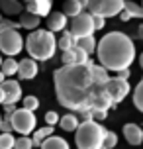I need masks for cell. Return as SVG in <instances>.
<instances>
[{
    "label": "cell",
    "instance_id": "cell-1",
    "mask_svg": "<svg viewBox=\"0 0 143 149\" xmlns=\"http://www.w3.org/2000/svg\"><path fill=\"white\" fill-rule=\"evenodd\" d=\"M90 63L84 65H63L53 73L55 94L63 108L73 112L83 110H110L112 98L106 94L104 84L94 81Z\"/></svg>",
    "mask_w": 143,
    "mask_h": 149
},
{
    "label": "cell",
    "instance_id": "cell-14",
    "mask_svg": "<svg viewBox=\"0 0 143 149\" xmlns=\"http://www.w3.org/2000/svg\"><path fill=\"white\" fill-rule=\"evenodd\" d=\"M67 28V16L63 14V12H49L47 14V30L49 31H63Z\"/></svg>",
    "mask_w": 143,
    "mask_h": 149
},
{
    "label": "cell",
    "instance_id": "cell-28",
    "mask_svg": "<svg viewBox=\"0 0 143 149\" xmlns=\"http://www.w3.org/2000/svg\"><path fill=\"white\" fill-rule=\"evenodd\" d=\"M14 141L16 137L10 134H4V132H0V149H14Z\"/></svg>",
    "mask_w": 143,
    "mask_h": 149
},
{
    "label": "cell",
    "instance_id": "cell-8",
    "mask_svg": "<svg viewBox=\"0 0 143 149\" xmlns=\"http://www.w3.org/2000/svg\"><path fill=\"white\" fill-rule=\"evenodd\" d=\"M104 90L106 94L112 98V104H120L124 98L129 94V90H131V86H129L128 81H124V79H118V77H114V79H108V81L104 82Z\"/></svg>",
    "mask_w": 143,
    "mask_h": 149
},
{
    "label": "cell",
    "instance_id": "cell-18",
    "mask_svg": "<svg viewBox=\"0 0 143 149\" xmlns=\"http://www.w3.org/2000/svg\"><path fill=\"white\" fill-rule=\"evenodd\" d=\"M0 10L8 16L14 14H22L24 10V2L22 0H0Z\"/></svg>",
    "mask_w": 143,
    "mask_h": 149
},
{
    "label": "cell",
    "instance_id": "cell-24",
    "mask_svg": "<svg viewBox=\"0 0 143 149\" xmlns=\"http://www.w3.org/2000/svg\"><path fill=\"white\" fill-rule=\"evenodd\" d=\"M71 51H73V59H75V65H84V63H88V61H90V55L84 51L83 47H78V45L71 47Z\"/></svg>",
    "mask_w": 143,
    "mask_h": 149
},
{
    "label": "cell",
    "instance_id": "cell-37",
    "mask_svg": "<svg viewBox=\"0 0 143 149\" xmlns=\"http://www.w3.org/2000/svg\"><path fill=\"white\" fill-rule=\"evenodd\" d=\"M118 16H120V20H121V22H129V20H131V16H129L128 10H121V12H120Z\"/></svg>",
    "mask_w": 143,
    "mask_h": 149
},
{
    "label": "cell",
    "instance_id": "cell-13",
    "mask_svg": "<svg viewBox=\"0 0 143 149\" xmlns=\"http://www.w3.org/2000/svg\"><path fill=\"white\" fill-rule=\"evenodd\" d=\"M124 137L129 145H141L143 143V130L137 124H126L124 126Z\"/></svg>",
    "mask_w": 143,
    "mask_h": 149
},
{
    "label": "cell",
    "instance_id": "cell-32",
    "mask_svg": "<svg viewBox=\"0 0 143 149\" xmlns=\"http://www.w3.org/2000/svg\"><path fill=\"white\" fill-rule=\"evenodd\" d=\"M45 124H47V126H55V124H59V114L53 112V110H49L45 114Z\"/></svg>",
    "mask_w": 143,
    "mask_h": 149
},
{
    "label": "cell",
    "instance_id": "cell-22",
    "mask_svg": "<svg viewBox=\"0 0 143 149\" xmlns=\"http://www.w3.org/2000/svg\"><path fill=\"white\" fill-rule=\"evenodd\" d=\"M90 71H92V77H94V81L100 82V84H104V82L110 79L108 71H106L102 65H94V63H90Z\"/></svg>",
    "mask_w": 143,
    "mask_h": 149
},
{
    "label": "cell",
    "instance_id": "cell-20",
    "mask_svg": "<svg viewBox=\"0 0 143 149\" xmlns=\"http://www.w3.org/2000/svg\"><path fill=\"white\" fill-rule=\"evenodd\" d=\"M0 71L4 73V77H14L18 73V61L14 57H6V59H2L0 63Z\"/></svg>",
    "mask_w": 143,
    "mask_h": 149
},
{
    "label": "cell",
    "instance_id": "cell-11",
    "mask_svg": "<svg viewBox=\"0 0 143 149\" xmlns=\"http://www.w3.org/2000/svg\"><path fill=\"white\" fill-rule=\"evenodd\" d=\"M37 61L31 59V57H28V59H22L20 63H18V77L20 79H24V81H31V79H35L37 77Z\"/></svg>",
    "mask_w": 143,
    "mask_h": 149
},
{
    "label": "cell",
    "instance_id": "cell-6",
    "mask_svg": "<svg viewBox=\"0 0 143 149\" xmlns=\"http://www.w3.org/2000/svg\"><path fill=\"white\" fill-rule=\"evenodd\" d=\"M24 49V39L18 30H0V51L6 57H16Z\"/></svg>",
    "mask_w": 143,
    "mask_h": 149
},
{
    "label": "cell",
    "instance_id": "cell-29",
    "mask_svg": "<svg viewBox=\"0 0 143 149\" xmlns=\"http://www.w3.org/2000/svg\"><path fill=\"white\" fill-rule=\"evenodd\" d=\"M14 149H33L31 137H30V135H20V137H16Z\"/></svg>",
    "mask_w": 143,
    "mask_h": 149
},
{
    "label": "cell",
    "instance_id": "cell-46",
    "mask_svg": "<svg viewBox=\"0 0 143 149\" xmlns=\"http://www.w3.org/2000/svg\"><path fill=\"white\" fill-rule=\"evenodd\" d=\"M0 120H2V116H0Z\"/></svg>",
    "mask_w": 143,
    "mask_h": 149
},
{
    "label": "cell",
    "instance_id": "cell-16",
    "mask_svg": "<svg viewBox=\"0 0 143 149\" xmlns=\"http://www.w3.org/2000/svg\"><path fill=\"white\" fill-rule=\"evenodd\" d=\"M39 149H71L67 139H63L59 135H49L39 143Z\"/></svg>",
    "mask_w": 143,
    "mask_h": 149
},
{
    "label": "cell",
    "instance_id": "cell-43",
    "mask_svg": "<svg viewBox=\"0 0 143 149\" xmlns=\"http://www.w3.org/2000/svg\"><path fill=\"white\" fill-rule=\"evenodd\" d=\"M0 22H2V14H0Z\"/></svg>",
    "mask_w": 143,
    "mask_h": 149
},
{
    "label": "cell",
    "instance_id": "cell-34",
    "mask_svg": "<svg viewBox=\"0 0 143 149\" xmlns=\"http://www.w3.org/2000/svg\"><path fill=\"white\" fill-rule=\"evenodd\" d=\"M8 28L18 30V28H20V24H18V22H12V20H4V18H2V22H0V30H8Z\"/></svg>",
    "mask_w": 143,
    "mask_h": 149
},
{
    "label": "cell",
    "instance_id": "cell-2",
    "mask_svg": "<svg viewBox=\"0 0 143 149\" xmlns=\"http://www.w3.org/2000/svg\"><path fill=\"white\" fill-rule=\"evenodd\" d=\"M96 59L106 71L118 73L121 69H129L135 61V45L131 37L124 31H110L100 41H96Z\"/></svg>",
    "mask_w": 143,
    "mask_h": 149
},
{
    "label": "cell",
    "instance_id": "cell-40",
    "mask_svg": "<svg viewBox=\"0 0 143 149\" xmlns=\"http://www.w3.org/2000/svg\"><path fill=\"white\" fill-rule=\"evenodd\" d=\"M139 67L143 69V53H141V55H139Z\"/></svg>",
    "mask_w": 143,
    "mask_h": 149
},
{
    "label": "cell",
    "instance_id": "cell-9",
    "mask_svg": "<svg viewBox=\"0 0 143 149\" xmlns=\"http://www.w3.org/2000/svg\"><path fill=\"white\" fill-rule=\"evenodd\" d=\"M71 33L78 39V37H84V36H92L94 33V24H92V14L90 12H81L73 18L71 22Z\"/></svg>",
    "mask_w": 143,
    "mask_h": 149
},
{
    "label": "cell",
    "instance_id": "cell-35",
    "mask_svg": "<svg viewBox=\"0 0 143 149\" xmlns=\"http://www.w3.org/2000/svg\"><path fill=\"white\" fill-rule=\"evenodd\" d=\"M92 24H94V31H96V30H102V28L106 26V20L102 18V16H94L92 14Z\"/></svg>",
    "mask_w": 143,
    "mask_h": 149
},
{
    "label": "cell",
    "instance_id": "cell-33",
    "mask_svg": "<svg viewBox=\"0 0 143 149\" xmlns=\"http://www.w3.org/2000/svg\"><path fill=\"white\" fill-rule=\"evenodd\" d=\"M0 132H4V134H10V132H14L12 130V124H10V116L0 120Z\"/></svg>",
    "mask_w": 143,
    "mask_h": 149
},
{
    "label": "cell",
    "instance_id": "cell-23",
    "mask_svg": "<svg viewBox=\"0 0 143 149\" xmlns=\"http://www.w3.org/2000/svg\"><path fill=\"white\" fill-rule=\"evenodd\" d=\"M76 45L83 47L84 51L90 55V53H94V49H96V39H94V36H84V37H78V39H76Z\"/></svg>",
    "mask_w": 143,
    "mask_h": 149
},
{
    "label": "cell",
    "instance_id": "cell-17",
    "mask_svg": "<svg viewBox=\"0 0 143 149\" xmlns=\"http://www.w3.org/2000/svg\"><path fill=\"white\" fill-rule=\"evenodd\" d=\"M84 8H86V0H67L65 6H63V14L69 16V18H75Z\"/></svg>",
    "mask_w": 143,
    "mask_h": 149
},
{
    "label": "cell",
    "instance_id": "cell-39",
    "mask_svg": "<svg viewBox=\"0 0 143 149\" xmlns=\"http://www.w3.org/2000/svg\"><path fill=\"white\" fill-rule=\"evenodd\" d=\"M4 102V92H2V86H0V104Z\"/></svg>",
    "mask_w": 143,
    "mask_h": 149
},
{
    "label": "cell",
    "instance_id": "cell-30",
    "mask_svg": "<svg viewBox=\"0 0 143 149\" xmlns=\"http://www.w3.org/2000/svg\"><path fill=\"white\" fill-rule=\"evenodd\" d=\"M116 145H118V135L114 134V132H108V130H106V134H104V145H102V147L114 149Z\"/></svg>",
    "mask_w": 143,
    "mask_h": 149
},
{
    "label": "cell",
    "instance_id": "cell-38",
    "mask_svg": "<svg viewBox=\"0 0 143 149\" xmlns=\"http://www.w3.org/2000/svg\"><path fill=\"white\" fill-rule=\"evenodd\" d=\"M14 110H16V104H4V112H6V116H10Z\"/></svg>",
    "mask_w": 143,
    "mask_h": 149
},
{
    "label": "cell",
    "instance_id": "cell-21",
    "mask_svg": "<svg viewBox=\"0 0 143 149\" xmlns=\"http://www.w3.org/2000/svg\"><path fill=\"white\" fill-rule=\"evenodd\" d=\"M31 134H33V135H31V143L39 147V143L43 141L45 137L53 135V126H45V127H39V130H33Z\"/></svg>",
    "mask_w": 143,
    "mask_h": 149
},
{
    "label": "cell",
    "instance_id": "cell-7",
    "mask_svg": "<svg viewBox=\"0 0 143 149\" xmlns=\"http://www.w3.org/2000/svg\"><path fill=\"white\" fill-rule=\"evenodd\" d=\"M86 8L94 16L112 18L124 10V0H86Z\"/></svg>",
    "mask_w": 143,
    "mask_h": 149
},
{
    "label": "cell",
    "instance_id": "cell-45",
    "mask_svg": "<svg viewBox=\"0 0 143 149\" xmlns=\"http://www.w3.org/2000/svg\"><path fill=\"white\" fill-rule=\"evenodd\" d=\"M141 8H143V2H141Z\"/></svg>",
    "mask_w": 143,
    "mask_h": 149
},
{
    "label": "cell",
    "instance_id": "cell-42",
    "mask_svg": "<svg viewBox=\"0 0 143 149\" xmlns=\"http://www.w3.org/2000/svg\"><path fill=\"white\" fill-rule=\"evenodd\" d=\"M4 79H6V77H4V73L0 71V84H2V81H4Z\"/></svg>",
    "mask_w": 143,
    "mask_h": 149
},
{
    "label": "cell",
    "instance_id": "cell-4",
    "mask_svg": "<svg viewBox=\"0 0 143 149\" xmlns=\"http://www.w3.org/2000/svg\"><path fill=\"white\" fill-rule=\"evenodd\" d=\"M104 134L106 127L100 122L94 120H86V122H78L75 130V141L78 149H100L104 145Z\"/></svg>",
    "mask_w": 143,
    "mask_h": 149
},
{
    "label": "cell",
    "instance_id": "cell-10",
    "mask_svg": "<svg viewBox=\"0 0 143 149\" xmlns=\"http://www.w3.org/2000/svg\"><path fill=\"white\" fill-rule=\"evenodd\" d=\"M2 92H4V102L2 104H16L22 100V86L14 79H4L2 81Z\"/></svg>",
    "mask_w": 143,
    "mask_h": 149
},
{
    "label": "cell",
    "instance_id": "cell-15",
    "mask_svg": "<svg viewBox=\"0 0 143 149\" xmlns=\"http://www.w3.org/2000/svg\"><path fill=\"white\" fill-rule=\"evenodd\" d=\"M39 22H41V18H39L37 14H31V12H22L20 14V20H18V24H20V28H24V30H35V28H39Z\"/></svg>",
    "mask_w": 143,
    "mask_h": 149
},
{
    "label": "cell",
    "instance_id": "cell-19",
    "mask_svg": "<svg viewBox=\"0 0 143 149\" xmlns=\"http://www.w3.org/2000/svg\"><path fill=\"white\" fill-rule=\"evenodd\" d=\"M59 126H61V130H65V132H75L76 126H78L76 114H65L63 118H59Z\"/></svg>",
    "mask_w": 143,
    "mask_h": 149
},
{
    "label": "cell",
    "instance_id": "cell-12",
    "mask_svg": "<svg viewBox=\"0 0 143 149\" xmlns=\"http://www.w3.org/2000/svg\"><path fill=\"white\" fill-rule=\"evenodd\" d=\"M22 2H24V6H26L28 12L37 14L39 18H43V16H47L51 12V2L53 0H22Z\"/></svg>",
    "mask_w": 143,
    "mask_h": 149
},
{
    "label": "cell",
    "instance_id": "cell-31",
    "mask_svg": "<svg viewBox=\"0 0 143 149\" xmlns=\"http://www.w3.org/2000/svg\"><path fill=\"white\" fill-rule=\"evenodd\" d=\"M24 108H28V110H31V112H35L39 108V100H37V96H24Z\"/></svg>",
    "mask_w": 143,
    "mask_h": 149
},
{
    "label": "cell",
    "instance_id": "cell-36",
    "mask_svg": "<svg viewBox=\"0 0 143 149\" xmlns=\"http://www.w3.org/2000/svg\"><path fill=\"white\" fill-rule=\"evenodd\" d=\"M129 74H131V71H129V69H121V71H118V73H116V77H118V79H124V81H128Z\"/></svg>",
    "mask_w": 143,
    "mask_h": 149
},
{
    "label": "cell",
    "instance_id": "cell-3",
    "mask_svg": "<svg viewBox=\"0 0 143 149\" xmlns=\"http://www.w3.org/2000/svg\"><path fill=\"white\" fill-rule=\"evenodd\" d=\"M24 47L26 51L30 53L31 59L35 61H49L57 51V39H55V33L49 30H31V33L26 37L24 41Z\"/></svg>",
    "mask_w": 143,
    "mask_h": 149
},
{
    "label": "cell",
    "instance_id": "cell-5",
    "mask_svg": "<svg viewBox=\"0 0 143 149\" xmlns=\"http://www.w3.org/2000/svg\"><path fill=\"white\" fill-rule=\"evenodd\" d=\"M10 124H12V130L20 135H30L35 130L37 120H35V114L28 108H16L10 114Z\"/></svg>",
    "mask_w": 143,
    "mask_h": 149
},
{
    "label": "cell",
    "instance_id": "cell-44",
    "mask_svg": "<svg viewBox=\"0 0 143 149\" xmlns=\"http://www.w3.org/2000/svg\"><path fill=\"white\" fill-rule=\"evenodd\" d=\"M0 63H2V57H0Z\"/></svg>",
    "mask_w": 143,
    "mask_h": 149
},
{
    "label": "cell",
    "instance_id": "cell-41",
    "mask_svg": "<svg viewBox=\"0 0 143 149\" xmlns=\"http://www.w3.org/2000/svg\"><path fill=\"white\" fill-rule=\"evenodd\" d=\"M139 37H141V39H143V24H141V26H139Z\"/></svg>",
    "mask_w": 143,
    "mask_h": 149
},
{
    "label": "cell",
    "instance_id": "cell-25",
    "mask_svg": "<svg viewBox=\"0 0 143 149\" xmlns=\"http://www.w3.org/2000/svg\"><path fill=\"white\" fill-rule=\"evenodd\" d=\"M75 45H76V37L73 36L71 31H65V33H63V37L57 41V47H61L63 51H67V49L75 47Z\"/></svg>",
    "mask_w": 143,
    "mask_h": 149
},
{
    "label": "cell",
    "instance_id": "cell-26",
    "mask_svg": "<svg viewBox=\"0 0 143 149\" xmlns=\"http://www.w3.org/2000/svg\"><path fill=\"white\" fill-rule=\"evenodd\" d=\"M133 106L143 114V79L137 82L135 90H133Z\"/></svg>",
    "mask_w": 143,
    "mask_h": 149
},
{
    "label": "cell",
    "instance_id": "cell-27",
    "mask_svg": "<svg viewBox=\"0 0 143 149\" xmlns=\"http://www.w3.org/2000/svg\"><path fill=\"white\" fill-rule=\"evenodd\" d=\"M124 10H128L131 18H143V8L131 0H124Z\"/></svg>",
    "mask_w": 143,
    "mask_h": 149
}]
</instances>
